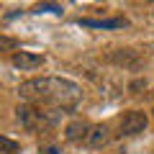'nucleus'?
I'll list each match as a JSON object with an SVG mask.
<instances>
[{
    "label": "nucleus",
    "mask_w": 154,
    "mask_h": 154,
    "mask_svg": "<svg viewBox=\"0 0 154 154\" xmlns=\"http://www.w3.org/2000/svg\"><path fill=\"white\" fill-rule=\"evenodd\" d=\"M18 95L26 100H41L59 108H72L82 98V88L64 77H31L18 85Z\"/></svg>",
    "instance_id": "obj_1"
},
{
    "label": "nucleus",
    "mask_w": 154,
    "mask_h": 154,
    "mask_svg": "<svg viewBox=\"0 0 154 154\" xmlns=\"http://www.w3.org/2000/svg\"><path fill=\"white\" fill-rule=\"evenodd\" d=\"M18 149H21L18 141H13L8 136H0V154H18Z\"/></svg>",
    "instance_id": "obj_9"
},
{
    "label": "nucleus",
    "mask_w": 154,
    "mask_h": 154,
    "mask_svg": "<svg viewBox=\"0 0 154 154\" xmlns=\"http://www.w3.org/2000/svg\"><path fill=\"white\" fill-rule=\"evenodd\" d=\"M108 62L116 64V67H123V69H139L141 67V54L136 49H131V46H126V49H113L108 54Z\"/></svg>",
    "instance_id": "obj_3"
},
{
    "label": "nucleus",
    "mask_w": 154,
    "mask_h": 154,
    "mask_svg": "<svg viewBox=\"0 0 154 154\" xmlns=\"http://www.w3.org/2000/svg\"><path fill=\"white\" fill-rule=\"evenodd\" d=\"M16 116H18V121H21L28 131H36V128L41 126V110H36L33 105H18ZM41 128H44V126H41Z\"/></svg>",
    "instance_id": "obj_5"
},
{
    "label": "nucleus",
    "mask_w": 154,
    "mask_h": 154,
    "mask_svg": "<svg viewBox=\"0 0 154 154\" xmlns=\"http://www.w3.org/2000/svg\"><path fill=\"white\" fill-rule=\"evenodd\" d=\"M80 26H88V28H123V26H126V21H123V18H103V21L80 18Z\"/></svg>",
    "instance_id": "obj_8"
},
{
    "label": "nucleus",
    "mask_w": 154,
    "mask_h": 154,
    "mask_svg": "<svg viewBox=\"0 0 154 154\" xmlns=\"http://www.w3.org/2000/svg\"><path fill=\"white\" fill-rule=\"evenodd\" d=\"M144 88H146V80H134V82L128 85V93H141Z\"/></svg>",
    "instance_id": "obj_12"
},
{
    "label": "nucleus",
    "mask_w": 154,
    "mask_h": 154,
    "mask_svg": "<svg viewBox=\"0 0 154 154\" xmlns=\"http://www.w3.org/2000/svg\"><path fill=\"white\" fill-rule=\"evenodd\" d=\"M88 131H90L88 121H72L64 128V139L67 141H80V139H88Z\"/></svg>",
    "instance_id": "obj_7"
},
{
    "label": "nucleus",
    "mask_w": 154,
    "mask_h": 154,
    "mask_svg": "<svg viewBox=\"0 0 154 154\" xmlns=\"http://www.w3.org/2000/svg\"><path fill=\"white\" fill-rule=\"evenodd\" d=\"M16 49H18V41L13 36H3L0 33V54H5V51H13L16 54Z\"/></svg>",
    "instance_id": "obj_10"
},
{
    "label": "nucleus",
    "mask_w": 154,
    "mask_h": 154,
    "mask_svg": "<svg viewBox=\"0 0 154 154\" xmlns=\"http://www.w3.org/2000/svg\"><path fill=\"white\" fill-rule=\"evenodd\" d=\"M149 126V118L144 110H128V113H123L121 123H118V131H121V136H139V134H144Z\"/></svg>",
    "instance_id": "obj_2"
},
{
    "label": "nucleus",
    "mask_w": 154,
    "mask_h": 154,
    "mask_svg": "<svg viewBox=\"0 0 154 154\" xmlns=\"http://www.w3.org/2000/svg\"><path fill=\"white\" fill-rule=\"evenodd\" d=\"M108 139H110L108 126H105V123H95V126H90L85 144H88L90 149H100V146H105V144H108Z\"/></svg>",
    "instance_id": "obj_6"
},
{
    "label": "nucleus",
    "mask_w": 154,
    "mask_h": 154,
    "mask_svg": "<svg viewBox=\"0 0 154 154\" xmlns=\"http://www.w3.org/2000/svg\"><path fill=\"white\" fill-rule=\"evenodd\" d=\"M152 118H154V110H152Z\"/></svg>",
    "instance_id": "obj_14"
},
{
    "label": "nucleus",
    "mask_w": 154,
    "mask_h": 154,
    "mask_svg": "<svg viewBox=\"0 0 154 154\" xmlns=\"http://www.w3.org/2000/svg\"><path fill=\"white\" fill-rule=\"evenodd\" d=\"M36 13H62V5H57V3H41V5H36Z\"/></svg>",
    "instance_id": "obj_11"
},
{
    "label": "nucleus",
    "mask_w": 154,
    "mask_h": 154,
    "mask_svg": "<svg viewBox=\"0 0 154 154\" xmlns=\"http://www.w3.org/2000/svg\"><path fill=\"white\" fill-rule=\"evenodd\" d=\"M46 154H57V149H54V146H51V149H46Z\"/></svg>",
    "instance_id": "obj_13"
},
{
    "label": "nucleus",
    "mask_w": 154,
    "mask_h": 154,
    "mask_svg": "<svg viewBox=\"0 0 154 154\" xmlns=\"http://www.w3.org/2000/svg\"><path fill=\"white\" fill-rule=\"evenodd\" d=\"M13 67L21 72H31V69H38V67L44 64V54H33V51H16V54L11 57Z\"/></svg>",
    "instance_id": "obj_4"
}]
</instances>
